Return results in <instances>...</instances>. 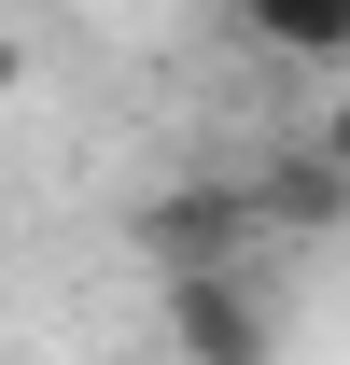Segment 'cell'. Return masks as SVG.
<instances>
[{
  "mask_svg": "<svg viewBox=\"0 0 350 365\" xmlns=\"http://www.w3.org/2000/svg\"><path fill=\"white\" fill-rule=\"evenodd\" d=\"M224 267H238V253L182 267V295H169V337H182V351H211V365H253V351H266V309H253V295H238Z\"/></svg>",
  "mask_w": 350,
  "mask_h": 365,
  "instance_id": "6da1fadb",
  "label": "cell"
},
{
  "mask_svg": "<svg viewBox=\"0 0 350 365\" xmlns=\"http://www.w3.org/2000/svg\"><path fill=\"white\" fill-rule=\"evenodd\" d=\"M266 56H350V0H238Z\"/></svg>",
  "mask_w": 350,
  "mask_h": 365,
  "instance_id": "7a4b0ae2",
  "label": "cell"
},
{
  "mask_svg": "<svg viewBox=\"0 0 350 365\" xmlns=\"http://www.w3.org/2000/svg\"><path fill=\"white\" fill-rule=\"evenodd\" d=\"M322 169L350 182V98H336V113H322Z\"/></svg>",
  "mask_w": 350,
  "mask_h": 365,
  "instance_id": "3957f363",
  "label": "cell"
}]
</instances>
